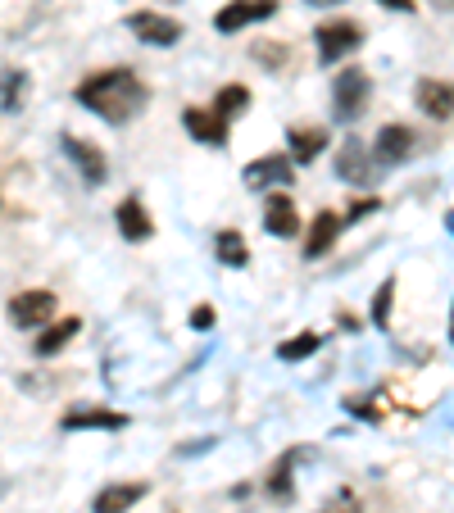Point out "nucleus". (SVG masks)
<instances>
[{
    "mask_svg": "<svg viewBox=\"0 0 454 513\" xmlns=\"http://www.w3.org/2000/svg\"><path fill=\"white\" fill-rule=\"evenodd\" d=\"M305 5H314V10H332V5H346V0H305Z\"/></svg>",
    "mask_w": 454,
    "mask_h": 513,
    "instance_id": "nucleus-32",
    "label": "nucleus"
},
{
    "mask_svg": "<svg viewBox=\"0 0 454 513\" xmlns=\"http://www.w3.org/2000/svg\"><path fill=\"white\" fill-rule=\"evenodd\" d=\"M182 128H187L200 146H227V119L218 114V109L187 105V109H182Z\"/></svg>",
    "mask_w": 454,
    "mask_h": 513,
    "instance_id": "nucleus-12",
    "label": "nucleus"
},
{
    "mask_svg": "<svg viewBox=\"0 0 454 513\" xmlns=\"http://www.w3.org/2000/svg\"><path fill=\"white\" fill-rule=\"evenodd\" d=\"M382 10H400V14H414L418 10V0H377Z\"/></svg>",
    "mask_w": 454,
    "mask_h": 513,
    "instance_id": "nucleus-30",
    "label": "nucleus"
},
{
    "mask_svg": "<svg viewBox=\"0 0 454 513\" xmlns=\"http://www.w3.org/2000/svg\"><path fill=\"white\" fill-rule=\"evenodd\" d=\"M214 305H196V309H191V318H187V323L191 327H196V332H209V327H214Z\"/></svg>",
    "mask_w": 454,
    "mask_h": 513,
    "instance_id": "nucleus-29",
    "label": "nucleus"
},
{
    "mask_svg": "<svg viewBox=\"0 0 454 513\" xmlns=\"http://www.w3.org/2000/svg\"><path fill=\"white\" fill-rule=\"evenodd\" d=\"M414 100H418V109H423L427 119H436V123L454 119V82H445V78H423V82L414 87Z\"/></svg>",
    "mask_w": 454,
    "mask_h": 513,
    "instance_id": "nucleus-13",
    "label": "nucleus"
},
{
    "mask_svg": "<svg viewBox=\"0 0 454 513\" xmlns=\"http://www.w3.org/2000/svg\"><path fill=\"white\" fill-rule=\"evenodd\" d=\"M150 495V482H109L105 491H96L91 513H128L132 504H141Z\"/></svg>",
    "mask_w": 454,
    "mask_h": 513,
    "instance_id": "nucleus-14",
    "label": "nucleus"
},
{
    "mask_svg": "<svg viewBox=\"0 0 454 513\" xmlns=\"http://www.w3.org/2000/svg\"><path fill=\"white\" fill-rule=\"evenodd\" d=\"M64 432H123L128 427V414L119 409H96V405H78L60 418Z\"/></svg>",
    "mask_w": 454,
    "mask_h": 513,
    "instance_id": "nucleus-10",
    "label": "nucleus"
},
{
    "mask_svg": "<svg viewBox=\"0 0 454 513\" xmlns=\"http://www.w3.org/2000/svg\"><path fill=\"white\" fill-rule=\"evenodd\" d=\"M391 305H395V277H386L382 287H377V296H373V327L391 323Z\"/></svg>",
    "mask_w": 454,
    "mask_h": 513,
    "instance_id": "nucleus-25",
    "label": "nucleus"
},
{
    "mask_svg": "<svg viewBox=\"0 0 454 513\" xmlns=\"http://www.w3.org/2000/svg\"><path fill=\"white\" fill-rule=\"evenodd\" d=\"M123 23H128V32H137V41H146V46H159V50L178 46V41L187 37V28H182L173 14H159V10H132Z\"/></svg>",
    "mask_w": 454,
    "mask_h": 513,
    "instance_id": "nucleus-6",
    "label": "nucleus"
},
{
    "mask_svg": "<svg viewBox=\"0 0 454 513\" xmlns=\"http://www.w3.org/2000/svg\"><path fill=\"white\" fill-rule=\"evenodd\" d=\"M259 64H264L268 73H282V64L291 60V50L287 46H268V41H255V50H250Z\"/></svg>",
    "mask_w": 454,
    "mask_h": 513,
    "instance_id": "nucleus-26",
    "label": "nucleus"
},
{
    "mask_svg": "<svg viewBox=\"0 0 454 513\" xmlns=\"http://www.w3.org/2000/svg\"><path fill=\"white\" fill-rule=\"evenodd\" d=\"M364 23H355V19H332V23H323V28L314 32V41H318V64H341L346 55H355L359 46H364Z\"/></svg>",
    "mask_w": 454,
    "mask_h": 513,
    "instance_id": "nucleus-4",
    "label": "nucleus"
},
{
    "mask_svg": "<svg viewBox=\"0 0 454 513\" xmlns=\"http://www.w3.org/2000/svg\"><path fill=\"white\" fill-rule=\"evenodd\" d=\"M277 14V0H227L223 10L214 14V32H223V37H237L241 28H250V23H264Z\"/></svg>",
    "mask_w": 454,
    "mask_h": 513,
    "instance_id": "nucleus-8",
    "label": "nucleus"
},
{
    "mask_svg": "<svg viewBox=\"0 0 454 513\" xmlns=\"http://www.w3.org/2000/svg\"><path fill=\"white\" fill-rule=\"evenodd\" d=\"M55 291L46 287H28L19 291V296H10V305H5V318H10V327H19V332H41V327L55 318Z\"/></svg>",
    "mask_w": 454,
    "mask_h": 513,
    "instance_id": "nucleus-3",
    "label": "nucleus"
},
{
    "mask_svg": "<svg viewBox=\"0 0 454 513\" xmlns=\"http://www.w3.org/2000/svg\"><path fill=\"white\" fill-rule=\"evenodd\" d=\"M318 350H323V336H318V332H300V336H291V341H282V346H277V359H282V364H305V359L318 355Z\"/></svg>",
    "mask_w": 454,
    "mask_h": 513,
    "instance_id": "nucleus-23",
    "label": "nucleus"
},
{
    "mask_svg": "<svg viewBox=\"0 0 454 513\" xmlns=\"http://www.w3.org/2000/svg\"><path fill=\"white\" fill-rule=\"evenodd\" d=\"M336 318H341V327H346V332H359V318L355 314H346V309H341Z\"/></svg>",
    "mask_w": 454,
    "mask_h": 513,
    "instance_id": "nucleus-31",
    "label": "nucleus"
},
{
    "mask_svg": "<svg viewBox=\"0 0 454 513\" xmlns=\"http://www.w3.org/2000/svg\"><path fill=\"white\" fill-rule=\"evenodd\" d=\"M450 341H454V314H450Z\"/></svg>",
    "mask_w": 454,
    "mask_h": 513,
    "instance_id": "nucleus-35",
    "label": "nucleus"
},
{
    "mask_svg": "<svg viewBox=\"0 0 454 513\" xmlns=\"http://www.w3.org/2000/svg\"><path fill=\"white\" fill-rule=\"evenodd\" d=\"M214 259L223 268H246L250 264V246H246V237H241L237 227H223L214 237Z\"/></svg>",
    "mask_w": 454,
    "mask_h": 513,
    "instance_id": "nucleus-21",
    "label": "nucleus"
},
{
    "mask_svg": "<svg viewBox=\"0 0 454 513\" xmlns=\"http://www.w3.org/2000/svg\"><path fill=\"white\" fill-rule=\"evenodd\" d=\"M164 5H182V0H164Z\"/></svg>",
    "mask_w": 454,
    "mask_h": 513,
    "instance_id": "nucleus-36",
    "label": "nucleus"
},
{
    "mask_svg": "<svg viewBox=\"0 0 454 513\" xmlns=\"http://www.w3.org/2000/svg\"><path fill=\"white\" fill-rule=\"evenodd\" d=\"M64 155L73 159V168L82 173V182H87V187H105L109 159H105V150H100L96 141H87V137H64Z\"/></svg>",
    "mask_w": 454,
    "mask_h": 513,
    "instance_id": "nucleus-9",
    "label": "nucleus"
},
{
    "mask_svg": "<svg viewBox=\"0 0 454 513\" xmlns=\"http://www.w3.org/2000/svg\"><path fill=\"white\" fill-rule=\"evenodd\" d=\"M114 223H119L123 241H150V232H155V223H150L146 205H141L137 196H123L119 209H114Z\"/></svg>",
    "mask_w": 454,
    "mask_h": 513,
    "instance_id": "nucleus-18",
    "label": "nucleus"
},
{
    "mask_svg": "<svg viewBox=\"0 0 454 513\" xmlns=\"http://www.w3.org/2000/svg\"><path fill=\"white\" fill-rule=\"evenodd\" d=\"M436 10H445V14H454V0H432Z\"/></svg>",
    "mask_w": 454,
    "mask_h": 513,
    "instance_id": "nucleus-33",
    "label": "nucleus"
},
{
    "mask_svg": "<svg viewBox=\"0 0 454 513\" xmlns=\"http://www.w3.org/2000/svg\"><path fill=\"white\" fill-rule=\"evenodd\" d=\"M341 227H346V218H341V214H332V209H318L314 223H309V237H305V259H323L327 250L336 246Z\"/></svg>",
    "mask_w": 454,
    "mask_h": 513,
    "instance_id": "nucleus-17",
    "label": "nucleus"
},
{
    "mask_svg": "<svg viewBox=\"0 0 454 513\" xmlns=\"http://www.w3.org/2000/svg\"><path fill=\"white\" fill-rule=\"evenodd\" d=\"M241 182L250 191H282L287 182H296V159L291 155H264V159H250L241 168Z\"/></svg>",
    "mask_w": 454,
    "mask_h": 513,
    "instance_id": "nucleus-7",
    "label": "nucleus"
},
{
    "mask_svg": "<svg viewBox=\"0 0 454 513\" xmlns=\"http://www.w3.org/2000/svg\"><path fill=\"white\" fill-rule=\"evenodd\" d=\"M377 209H382V200H377V196H364V200H350V209H346V223H359V218H364V214H377Z\"/></svg>",
    "mask_w": 454,
    "mask_h": 513,
    "instance_id": "nucleus-28",
    "label": "nucleus"
},
{
    "mask_svg": "<svg viewBox=\"0 0 454 513\" xmlns=\"http://www.w3.org/2000/svg\"><path fill=\"white\" fill-rule=\"evenodd\" d=\"M73 100H78L82 109H91L96 119L123 128V123H132L141 109L150 105V87L132 69L119 64V69H100V73H91V78H82Z\"/></svg>",
    "mask_w": 454,
    "mask_h": 513,
    "instance_id": "nucleus-1",
    "label": "nucleus"
},
{
    "mask_svg": "<svg viewBox=\"0 0 454 513\" xmlns=\"http://www.w3.org/2000/svg\"><path fill=\"white\" fill-rule=\"evenodd\" d=\"M318 513H364V504H359V495H355V491H336Z\"/></svg>",
    "mask_w": 454,
    "mask_h": 513,
    "instance_id": "nucleus-27",
    "label": "nucleus"
},
{
    "mask_svg": "<svg viewBox=\"0 0 454 513\" xmlns=\"http://www.w3.org/2000/svg\"><path fill=\"white\" fill-rule=\"evenodd\" d=\"M78 332H82V318H55V323H46L37 332V355L41 359H50V355H60L64 346H69V341H78Z\"/></svg>",
    "mask_w": 454,
    "mask_h": 513,
    "instance_id": "nucleus-20",
    "label": "nucleus"
},
{
    "mask_svg": "<svg viewBox=\"0 0 454 513\" xmlns=\"http://www.w3.org/2000/svg\"><path fill=\"white\" fill-rule=\"evenodd\" d=\"M445 227H450V237H454V209H450V214H445Z\"/></svg>",
    "mask_w": 454,
    "mask_h": 513,
    "instance_id": "nucleus-34",
    "label": "nucleus"
},
{
    "mask_svg": "<svg viewBox=\"0 0 454 513\" xmlns=\"http://www.w3.org/2000/svg\"><path fill=\"white\" fill-rule=\"evenodd\" d=\"M264 232L268 237H282V241H291L300 232V214H296L291 191H273V196L264 200Z\"/></svg>",
    "mask_w": 454,
    "mask_h": 513,
    "instance_id": "nucleus-11",
    "label": "nucleus"
},
{
    "mask_svg": "<svg viewBox=\"0 0 454 513\" xmlns=\"http://www.w3.org/2000/svg\"><path fill=\"white\" fill-rule=\"evenodd\" d=\"M373 155H377V164H405L414 155V132L405 123H386L373 137Z\"/></svg>",
    "mask_w": 454,
    "mask_h": 513,
    "instance_id": "nucleus-15",
    "label": "nucleus"
},
{
    "mask_svg": "<svg viewBox=\"0 0 454 513\" xmlns=\"http://www.w3.org/2000/svg\"><path fill=\"white\" fill-rule=\"evenodd\" d=\"M368 96H373V78L364 69H341L332 78V119L336 123H355L364 114Z\"/></svg>",
    "mask_w": 454,
    "mask_h": 513,
    "instance_id": "nucleus-2",
    "label": "nucleus"
},
{
    "mask_svg": "<svg viewBox=\"0 0 454 513\" xmlns=\"http://www.w3.org/2000/svg\"><path fill=\"white\" fill-rule=\"evenodd\" d=\"M300 459H309V450H291V454H282V459L273 464V473H268V482H264L268 500H277V504L296 500V464Z\"/></svg>",
    "mask_w": 454,
    "mask_h": 513,
    "instance_id": "nucleus-16",
    "label": "nucleus"
},
{
    "mask_svg": "<svg viewBox=\"0 0 454 513\" xmlns=\"http://www.w3.org/2000/svg\"><path fill=\"white\" fill-rule=\"evenodd\" d=\"M287 146H291L296 164H314V159L332 146V137H327L323 123H314V128H287Z\"/></svg>",
    "mask_w": 454,
    "mask_h": 513,
    "instance_id": "nucleus-19",
    "label": "nucleus"
},
{
    "mask_svg": "<svg viewBox=\"0 0 454 513\" xmlns=\"http://www.w3.org/2000/svg\"><path fill=\"white\" fill-rule=\"evenodd\" d=\"M214 109L223 114V119H237V114H246V109H250V91L241 87V82H232V87H218Z\"/></svg>",
    "mask_w": 454,
    "mask_h": 513,
    "instance_id": "nucleus-24",
    "label": "nucleus"
},
{
    "mask_svg": "<svg viewBox=\"0 0 454 513\" xmlns=\"http://www.w3.org/2000/svg\"><path fill=\"white\" fill-rule=\"evenodd\" d=\"M332 168H336V178L346 182V187H368V182L377 178V155L359 137H346L341 146H336Z\"/></svg>",
    "mask_w": 454,
    "mask_h": 513,
    "instance_id": "nucleus-5",
    "label": "nucleus"
},
{
    "mask_svg": "<svg viewBox=\"0 0 454 513\" xmlns=\"http://www.w3.org/2000/svg\"><path fill=\"white\" fill-rule=\"evenodd\" d=\"M23 100H28V73L23 69L0 73V109H5V114H19Z\"/></svg>",
    "mask_w": 454,
    "mask_h": 513,
    "instance_id": "nucleus-22",
    "label": "nucleus"
}]
</instances>
